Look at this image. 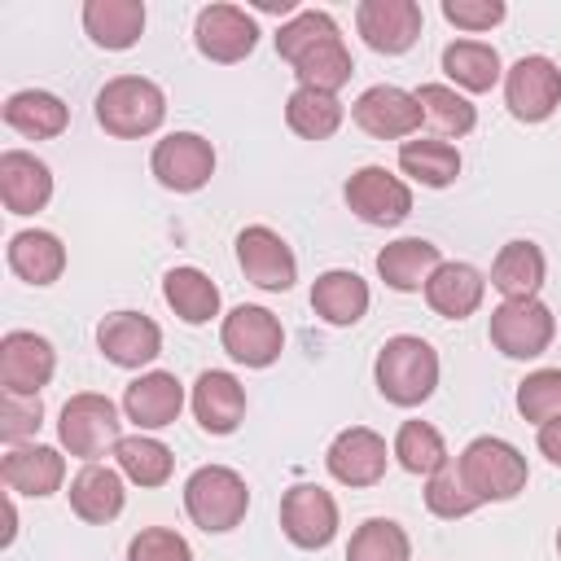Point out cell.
I'll return each instance as SVG.
<instances>
[{"mask_svg":"<svg viewBox=\"0 0 561 561\" xmlns=\"http://www.w3.org/2000/svg\"><path fill=\"white\" fill-rule=\"evenodd\" d=\"M373 377H377V390L386 403L394 408H416L434 394L438 386V351L425 342V337H412V333H399V337H386L381 351H377V364H373Z\"/></svg>","mask_w":561,"mask_h":561,"instance_id":"1","label":"cell"},{"mask_svg":"<svg viewBox=\"0 0 561 561\" xmlns=\"http://www.w3.org/2000/svg\"><path fill=\"white\" fill-rule=\"evenodd\" d=\"M167 118V96L145 75H118L96 92V123L118 140L153 136Z\"/></svg>","mask_w":561,"mask_h":561,"instance_id":"2","label":"cell"},{"mask_svg":"<svg viewBox=\"0 0 561 561\" xmlns=\"http://www.w3.org/2000/svg\"><path fill=\"white\" fill-rule=\"evenodd\" d=\"M456 469H460V478H465V486L473 491L478 504H504V500L522 495L526 491V478H530L526 456L508 438H495V434L473 438L460 451Z\"/></svg>","mask_w":561,"mask_h":561,"instance_id":"3","label":"cell"},{"mask_svg":"<svg viewBox=\"0 0 561 561\" xmlns=\"http://www.w3.org/2000/svg\"><path fill=\"white\" fill-rule=\"evenodd\" d=\"M184 508H188L193 526H202L206 535H224V530L245 522L250 486L228 465H202L184 482Z\"/></svg>","mask_w":561,"mask_h":561,"instance_id":"4","label":"cell"},{"mask_svg":"<svg viewBox=\"0 0 561 561\" xmlns=\"http://www.w3.org/2000/svg\"><path fill=\"white\" fill-rule=\"evenodd\" d=\"M57 438H61V447H66L70 456L96 465V460H101L105 451H114L118 438H123V421H118L114 399L92 394V390L70 394V399L61 403V416H57Z\"/></svg>","mask_w":561,"mask_h":561,"instance_id":"5","label":"cell"},{"mask_svg":"<svg viewBox=\"0 0 561 561\" xmlns=\"http://www.w3.org/2000/svg\"><path fill=\"white\" fill-rule=\"evenodd\" d=\"M486 333H491V346L500 355H508V359H539L552 346L557 320H552V311L539 298H504L491 311Z\"/></svg>","mask_w":561,"mask_h":561,"instance_id":"6","label":"cell"},{"mask_svg":"<svg viewBox=\"0 0 561 561\" xmlns=\"http://www.w3.org/2000/svg\"><path fill=\"white\" fill-rule=\"evenodd\" d=\"M504 105L517 123H543L561 105V70L543 53H526L504 70Z\"/></svg>","mask_w":561,"mask_h":561,"instance_id":"7","label":"cell"},{"mask_svg":"<svg viewBox=\"0 0 561 561\" xmlns=\"http://www.w3.org/2000/svg\"><path fill=\"white\" fill-rule=\"evenodd\" d=\"M219 342H224V351H228L237 364H245V368H267V364H276L280 351H285V329H280V320H276L267 307L241 302V307H232V311L224 316Z\"/></svg>","mask_w":561,"mask_h":561,"instance_id":"8","label":"cell"},{"mask_svg":"<svg viewBox=\"0 0 561 561\" xmlns=\"http://www.w3.org/2000/svg\"><path fill=\"white\" fill-rule=\"evenodd\" d=\"M149 171L162 188L171 193H197L210 175H215V149L206 136L197 131H171L153 145L149 153Z\"/></svg>","mask_w":561,"mask_h":561,"instance_id":"9","label":"cell"},{"mask_svg":"<svg viewBox=\"0 0 561 561\" xmlns=\"http://www.w3.org/2000/svg\"><path fill=\"white\" fill-rule=\"evenodd\" d=\"M237 267L245 272L250 285L267 294H285L298 280V259L285 245V237L267 224H250L237 232Z\"/></svg>","mask_w":561,"mask_h":561,"instance_id":"10","label":"cell"},{"mask_svg":"<svg viewBox=\"0 0 561 561\" xmlns=\"http://www.w3.org/2000/svg\"><path fill=\"white\" fill-rule=\"evenodd\" d=\"M280 530H285V539L294 548H307V552L333 543V535H337V500L316 482L289 486L280 495Z\"/></svg>","mask_w":561,"mask_h":561,"instance_id":"11","label":"cell"},{"mask_svg":"<svg viewBox=\"0 0 561 561\" xmlns=\"http://www.w3.org/2000/svg\"><path fill=\"white\" fill-rule=\"evenodd\" d=\"M193 44L206 61H219V66H232V61H245L259 44V22L237 9V4H206L193 22Z\"/></svg>","mask_w":561,"mask_h":561,"instance_id":"12","label":"cell"},{"mask_svg":"<svg viewBox=\"0 0 561 561\" xmlns=\"http://www.w3.org/2000/svg\"><path fill=\"white\" fill-rule=\"evenodd\" d=\"M342 193H346V206L373 228H394L412 215V188L386 167H359Z\"/></svg>","mask_w":561,"mask_h":561,"instance_id":"13","label":"cell"},{"mask_svg":"<svg viewBox=\"0 0 561 561\" xmlns=\"http://www.w3.org/2000/svg\"><path fill=\"white\" fill-rule=\"evenodd\" d=\"M421 4L416 0H359L355 4V31L373 53L399 57L421 39Z\"/></svg>","mask_w":561,"mask_h":561,"instance_id":"14","label":"cell"},{"mask_svg":"<svg viewBox=\"0 0 561 561\" xmlns=\"http://www.w3.org/2000/svg\"><path fill=\"white\" fill-rule=\"evenodd\" d=\"M351 118L359 131L377 136V140H403L412 131H421V105H416V92H403L394 83H373L355 96L351 105Z\"/></svg>","mask_w":561,"mask_h":561,"instance_id":"15","label":"cell"},{"mask_svg":"<svg viewBox=\"0 0 561 561\" xmlns=\"http://www.w3.org/2000/svg\"><path fill=\"white\" fill-rule=\"evenodd\" d=\"M57 373V351L48 337L31 329H13L0 337V386L4 394H39Z\"/></svg>","mask_w":561,"mask_h":561,"instance_id":"16","label":"cell"},{"mask_svg":"<svg viewBox=\"0 0 561 561\" xmlns=\"http://www.w3.org/2000/svg\"><path fill=\"white\" fill-rule=\"evenodd\" d=\"M386 438L368 425L342 430L324 451V465L342 486H377L386 478Z\"/></svg>","mask_w":561,"mask_h":561,"instance_id":"17","label":"cell"},{"mask_svg":"<svg viewBox=\"0 0 561 561\" xmlns=\"http://www.w3.org/2000/svg\"><path fill=\"white\" fill-rule=\"evenodd\" d=\"M96 346L118 368H145L162 355V329L140 311H114L96 324Z\"/></svg>","mask_w":561,"mask_h":561,"instance_id":"18","label":"cell"},{"mask_svg":"<svg viewBox=\"0 0 561 561\" xmlns=\"http://www.w3.org/2000/svg\"><path fill=\"white\" fill-rule=\"evenodd\" d=\"M180 408H184V386H180L175 373H162V368L140 373V377L123 390V412H127V421H131L136 430L175 425Z\"/></svg>","mask_w":561,"mask_h":561,"instance_id":"19","label":"cell"},{"mask_svg":"<svg viewBox=\"0 0 561 561\" xmlns=\"http://www.w3.org/2000/svg\"><path fill=\"white\" fill-rule=\"evenodd\" d=\"M0 478L9 491L18 495H57L61 482H66V456L57 447H44V443H22V447H9V456L0 460Z\"/></svg>","mask_w":561,"mask_h":561,"instance_id":"20","label":"cell"},{"mask_svg":"<svg viewBox=\"0 0 561 561\" xmlns=\"http://www.w3.org/2000/svg\"><path fill=\"white\" fill-rule=\"evenodd\" d=\"M0 197L9 215H35L53 197V171L26 149H4L0 153Z\"/></svg>","mask_w":561,"mask_h":561,"instance_id":"21","label":"cell"},{"mask_svg":"<svg viewBox=\"0 0 561 561\" xmlns=\"http://www.w3.org/2000/svg\"><path fill=\"white\" fill-rule=\"evenodd\" d=\"M193 416L206 434H232L245 421V386L224 373V368H206L193 381Z\"/></svg>","mask_w":561,"mask_h":561,"instance_id":"22","label":"cell"},{"mask_svg":"<svg viewBox=\"0 0 561 561\" xmlns=\"http://www.w3.org/2000/svg\"><path fill=\"white\" fill-rule=\"evenodd\" d=\"M66 495H70L75 517L88 522V526L114 522V517L123 513V500H127L123 473L110 469V465H83V469L70 478V491H66Z\"/></svg>","mask_w":561,"mask_h":561,"instance_id":"23","label":"cell"},{"mask_svg":"<svg viewBox=\"0 0 561 561\" xmlns=\"http://www.w3.org/2000/svg\"><path fill=\"white\" fill-rule=\"evenodd\" d=\"M486 280L473 263H438L434 276L425 280V302L443 316V320H465L482 307Z\"/></svg>","mask_w":561,"mask_h":561,"instance_id":"24","label":"cell"},{"mask_svg":"<svg viewBox=\"0 0 561 561\" xmlns=\"http://www.w3.org/2000/svg\"><path fill=\"white\" fill-rule=\"evenodd\" d=\"M368 298H373V294H368V280H364L359 272H346V267H329V272H320L316 285H311V307H316V316H320L324 324H337V329L364 320Z\"/></svg>","mask_w":561,"mask_h":561,"instance_id":"25","label":"cell"},{"mask_svg":"<svg viewBox=\"0 0 561 561\" xmlns=\"http://www.w3.org/2000/svg\"><path fill=\"white\" fill-rule=\"evenodd\" d=\"M438 263H443V254H438L434 241H425V237H399V241H390L377 254V276L390 289H399V294H416V289H425V280L434 276Z\"/></svg>","mask_w":561,"mask_h":561,"instance_id":"26","label":"cell"},{"mask_svg":"<svg viewBox=\"0 0 561 561\" xmlns=\"http://www.w3.org/2000/svg\"><path fill=\"white\" fill-rule=\"evenodd\" d=\"M83 31L96 48L123 53L145 31V4L140 0H88L83 4Z\"/></svg>","mask_w":561,"mask_h":561,"instance_id":"27","label":"cell"},{"mask_svg":"<svg viewBox=\"0 0 561 561\" xmlns=\"http://www.w3.org/2000/svg\"><path fill=\"white\" fill-rule=\"evenodd\" d=\"M9 267L26 285H53L66 272V245L44 228H22L9 237Z\"/></svg>","mask_w":561,"mask_h":561,"instance_id":"28","label":"cell"},{"mask_svg":"<svg viewBox=\"0 0 561 561\" xmlns=\"http://www.w3.org/2000/svg\"><path fill=\"white\" fill-rule=\"evenodd\" d=\"M4 123L26 140H53V136L66 131L70 110H66L61 96H53L44 88H22L4 101Z\"/></svg>","mask_w":561,"mask_h":561,"instance_id":"29","label":"cell"},{"mask_svg":"<svg viewBox=\"0 0 561 561\" xmlns=\"http://www.w3.org/2000/svg\"><path fill=\"white\" fill-rule=\"evenodd\" d=\"M162 298L184 324H206L219 316V285L202 267H171L162 276Z\"/></svg>","mask_w":561,"mask_h":561,"instance_id":"30","label":"cell"},{"mask_svg":"<svg viewBox=\"0 0 561 561\" xmlns=\"http://www.w3.org/2000/svg\"><path fill=\"white\" fill-rule=\"evenodd\" d=\"M543 272H548V263L535 241H508L491 263V285L504 298H535L543 285Z\"/></svg>","mask_w":561,"mask_h":561,"instance_id":"31","label":"cell"},{"mask_svg":"<svg viewBox=\"0 0 561 561\" xmlns=\"http://www.w3.org/2000/svg\"><path fill=\"white\" fill-rule=\"evenodd\" d=\"M443 70L465 92H491L500 83V75H504L500 53L491 44H482V39H456V44H447L443 48Z\"/></svg>","mask_w":561,"mask_h":561,"instance_id":"32","label":"cell"},{"mask_svg":"<svg viewBox=\"0 0 561 561\" xmlns=\"http://www.w3.org/2000/svg\"><path fill=\"white\" fill-rule=\"evenodd\" d=\"M294 75H298V88H316V92H333L337 96V88L351 83V75H355V61H351V53L342 44V31L320 39L316 48H307L294 61Z\"/></svg>","mask_w":561,"mask_h":561,"instance_id":"33","label":"cell"},{"mask_svg":"<svg viewBox=\"0 0 561 561\" xmlns=\"http://www.w3.org/2000/svg\"><path fill=\"white\" fill-rule=\"evenodd\" d=\"M342 101L333 92H316V88H294L285 101V123L294 136L302 140H329L342 127Z\"/></svg>","mask_w":561,"mask_h":561,"instance_id":"34","label":"cell"},{"mask_svg":"<svg viewBox=\"0 0 561 561\" xmlns=\"http://www.w3.org/2000/svg\"><path fill=\"white\" fill-rule=\"evenodd\" d=\"M114 460H118V473L127 482H136V486H162L171 478V469H175L171 447L158 443V438H149V434H140V430L118 438Z\"/></svg>","mask_w":561,"mask_h":561,"instance_id":"35","label":"cell"},{"mask_svg":"<svg viewBox=\"0 0 561 561\" xmlns=\"http://www.w3.org/2000/svg\"><path fill=\"white\" fill-rule=\"evenodd\" d=\"M399 171L425 188H447L460 175V153L447 140H403L399 145Z\"/></svg>","mask_w":561,"mask_h":561,"instance_id":"36","label":"cell"},{"mask_svg":"<svg viewBox=\"0 0 561 561\" xmlns=\"http://www.w3.org/2000/svg\"><path fill=\"white\" fill-rule=\"evenodd\" d=\"M416 105H421V118H425L438 136H465V131H473V123H478V110L469 105V96H460V92L447 88V83H421V88H416Z\"/></svg>","mask_w":561,"mask_h":561,"instance_id":"37","label":"cell"},{"mask_svg":"<svg viewBox=\"0 0 561 561\" xmlns=\"http://www.w3.org/2000/svg\"><path fill=\"white\" fill-rule=\"evenodd\" d=\"M346 561H412V539L390 517H368L346 543Z\"/></svg>","mask_w":561,"mask_h":561,"instance_id":"38","label":"cell"},{"mask_svg":"<svg viewBox=\"0 0 561 561\" xmlns=\"http://www.w3.org/2000/svg\"><path fill=\"white\" fill-rule=\"evenodd\" d=\"M394 460H399L408 473L430 478V473H438L451 456H447L443 434H438L430 421H403L399 434H394Z\"/></svg>","mask_w":561,"mask_h":561,"instance_id":"39","label":"cell"},{"mask_svg":"<svg viewBox=\"0 0 561 561\" xmlns=\"http://www.w3.org/2000/svg\"><path fill=\"white\" fill-rule=\"evenodd\" d=\"M517 412L530 425H548L552 416H561V368H535L530 377H522Z\"/></svg>","mask_w":561,"mask_h":561,"instance_id":"40","label":"cell"},{"mask_svg":"<svg viewBox=\"0 0 561 561\" xmlns=\"http://www.w3.org/2000/svg\"><path fill=\"white\" fill-rule=\"evenodd\" d=\"M329 35H337V22H333L324 9H298V13L276 31V53L294 66L307 48H316V44L329 39Z\"/></svg>","mask_w":561,"mask_h":561,"instance_id":"41","label":"cell"},{"mask_svg":"<svg viewBox=\"0 0 561 561\" xmlns=\"http://www.w3.org/2000/svg\"><path fill=\"white\" fill-rule=\"evenodd\" d=\"M425 508H430L434 517H447V522H456V517H465V513L478 508L473 491L465 486V478H460V469H456L451 460H447L438 473L425 478Z\"/></svg>","mask_w":561,"mask_h":561,"instance_id":"42","label":"cell"},{"mask_svg":"<svg viewBox=\"0 0 561 561\" xmlns=\"http://www.w3.org/2000/svg\"><path fill=\"white\" fill-rule=\"evenodd\" d=\"M39 425H44V403H39V394H4V399H0V438H4L9 447H22Z\"/></svg>","mask_w":561,"mask_h":561,"instance_id":"43","label":"cell"},{"mask_svg":"<svg viewBox=\"0 0 561 561\" xmlns=\"http://www.w3.org/2000/svg\"><path fill=\"white\" fill-rule=\"evenodd\" d=\"M127 561H193V548L171 526H145L127 543Z\"/></svg>","mask_w":561,"mask_h":561,"instance_id":"44","label":"cell"},{"mask_svg":"<svg viewBox=\"0 0 561 561\" xmlns=\"http://www.w3.org/2000/svg\"><path fill=\"white\" fill-rule=\"evenodd\" d=\"M504 0H443V18L451 22V26H460V31H491V26H500L504 22Z\"/></svg>","mask_w":561,"mask_h":561,"instance_id":"45","label":"cell"},{"mask_svg":"<svg viewBox=\"0 0 561 561\" xmlns=\"http://www.w3.org/2000/svg\"><path fill=\"white\" fill-rule=\"evenodd\" d=\"M539 451L561 469V416H552L548 425H539Z\"/></svg>","mask_w":561,"mask_h":561,"instance_id":"46","label":"cell"},{"mask_svg":"<svg viewBox=\"0 0 561 561\" xmlns=\"http://www.w3.org/2000/svg\"><path fill=\"white\" fill-rule=\"evenodd\" d=\"M557 552H561V530H557Z\"/></svg>","mask_w":561,"mask_h":561,"instance_id":"47","label":"cell"}]
</instances>
